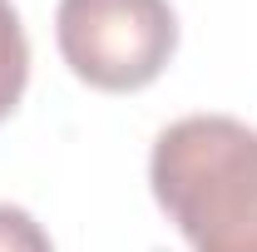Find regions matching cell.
Segmentation results:
<instances>
[{
    "label": "cell",
    "mask_w": 257,
    "mask_h": 252,
    "mask_svg": "<svg viewBox=\"0 0 257 252\" xmlns=\"http://www.w3.org/2000/svg\"><path fill=\"white\" fill-rule=\"evenodd\" d=\"M149 183L193 252H257V129L242 119H173L154 139Z\"/></svg>",
    "instance_id": "cell-1"
},
{
    "label": "cell",
    "mask_w": 257,
    "mask_h": 252,
    "mask_svg": "<svg viewBox=\"0 0 257 252\" xmlns=\"http://www.w3.org/2000/svg\"><path fill=\"white\" fill-rule=\"evenodd\" d=\"M0 252H55V242L25 208L0 203Z\"/></svg>",
    "instance_id": "cell-4"
},
{
    "label": "cell",
    "mask_w": 257,
    "mask_h": 252,
    "mask_svg": "<svg viewBox=\"0 0 257 252\" xmlns=\"http://www.w3.org/2000/svg\"><path fill=\"white\" fill-rule=\"evenodd\" d=\"M25 79H30V40H25V25H20L15 5L0 0V119L20 104Z\"/></svg>",
    "instance_id": "cell-3"
},
{
    "label": "cell",
    "mask_w": 257,
    "mask_h": 252,
    "mask_svg": "<svg viewBox=\"0 0 257 252\" xmlns=\"http://www.w3.org/2000/svg\"><path fill=\"white\" fill-rule=\"evenodd\" d=\"M64 64L109 94L144 89L178 50V15L168 0H60L55 10Z\"/></svg>",
    "instance_id": "cell-2"
}]
</instances>
